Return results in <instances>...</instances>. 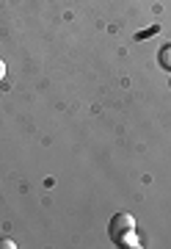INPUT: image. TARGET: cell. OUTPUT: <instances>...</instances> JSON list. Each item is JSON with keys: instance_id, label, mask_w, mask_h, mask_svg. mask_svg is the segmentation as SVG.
Returning <instances> with one entry per match:
<instances>
[{"instance_id": "3957f363", "label": "cell", "mask_w": 171, "mask_h": 249, "mask_svg": "<svg viewBox=\"0 0 171 249\" xmlns=\"http://www.w3.org/2000/svg\"><path fill=\"white\" fill-rule=\"evenodd\" d=\"M157 64H160L163 70H169V72H171V45L160 47V53H157Z\"/></svg>"}, {"instance_id": "277c9868", "label": "cell", "mask_w": 171, "mask_h": 249, "mask_svg": "<svg viewBox=\"0 0 171 249\" xmlns=\"http://www.w3.org/2000/svg\"><path fill=\"white\" fill-rule=\"evenodd\" d=\"M14 247H17V244L11 238H0V249H14Z\"/></svg>"}, {"instance_id": "5b68a950", "label": "cell", "mask_w": 171, "mask_h": 249, "mask_svg": "<svg viewBox=\"0 0 171 249\" xmlns=\"http://www.w3.org/2000/svg\"><path fill=\"white\" fill-rule=\"evenodd\" d=\"M3 78H6V64L0 61V80H3Z\"/></svg>"}, {"instance_id": "6da1fadb", "label": "cell", "mask_w": 171, "mask_h": 249, "mask_svg": "<svg viewBox=\"0 0 171 249\" xmlns=\"http://www.w3.org/2000/svg\"><path fill=\"white\" fill-rule=\"evenodd\" d=\"M133 230H135V219L130 213H116L108 224V232H110V238H113V244H116L122 235H127V232H133Z\"/></svg>"}, {"instance_id": "7a4b0ae2", "label": "cell", "mask_w": 171, "mask_h": 249, "mask_svg": "<svg viewBox=\"0 0 171 249\" xmlns=\"http://www.w3.org/2000/svg\"><path fill=\"white\" fill-rule=\"evenodd\" d=\"M116 247H124V249H141L144 244H141V238L135 235V230L133 232H127V235H122V238L116 241Z\"/></svg>"}]
</instances>
